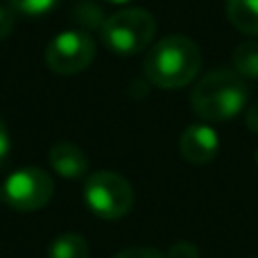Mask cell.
Listing matches in <instances>:
<instances>
[{"mask_svg": "<svg viewBox=\"0 0 258 258\" xmlns=\"http://www.w3.org/2000/svg\"><path fill=\"white\" fill-rule=\"evenodd\" d=\"M202 68V52L188 36H165L150 48L143 61V73L154 86L181 89L190 84Z\"/></svg>", "mask_w": 258, "mask_h": 258, "instance_id": "obj_1", "label": "cell"}, {"mask_svg": "<svg viewBox=\"0 0 258 258\" xmlns=\"http://www.w3.org/2000/svg\"><path fill=\"white\" fill-rule=\"evenodd\" d=\"M249 100V86L236 71L220 68L204 75L192 89V111L209 122H222L236 118Z\"/></svg>", "mask_w": 258, "mask_h": 258, "instance_id": "obj_2", "label": "cell"}, {"mask_svg": "<svg viewBox=\"0 0 258 258\" xmlns=\"http://www.w3.org/2000/svg\"><path fill=\"white\" fill-rule=\"evenodd\" d=\"M156 32L154 16L145 9H122L109 16L100 27L102 41L111 52L120 57L138 54L152 43Z\"/></svg>", "mask_w": 258, "mask_h": 258, "instance_id": "obj_3", "label": "cell"}, {"mask_svg": "<svg viewBox=\"0 0 258 258\" xmlns=\"http://www.w3.org/2000/svg\"><path fill=\"white\" fill-rule=\"evenodd\" d=\"M84 202L98 218L120 220L132 211L134 190L125 177L116 172H93L84 183Z\"/></svg>", "mask_w": 258, "mask_h": 258, "instance_id": "obj_4", "label": "cell"}, {"mask_svg": "<svg viewBox=\"0 0 258 258\" xmlns=\"http://www.w3.org/2000/svg\"><path fill=\"white\" fill-rule=\"evenodd\" d=\"M54 192L52 179L41 168H21L12 172L5 181L3 197L16 211H39L50 202Z\"/></svg>", "mask_w": 258, "mask_h": 258, "instance_id": "obj_5", "label": "cell"}, {"mask_svg": "<svg viewBox=\"0 0 258 258\" xmlns=\"http://www.w3.org/2000/svg\"><path fill=\"white\" fill-rule=\"evenodd\" d=\"M95 57V43L86 32L68 30L57 34L45 48V63L59 75H75L91 66Z\"/></svg>", "mask_w": 258, "mask_h": 258, "instance_id": "obj_6", "label": "cell"}, {"mask_svg": "<svg viewBox=\"0 0 258 258\" xmlns=\"http://www.w3.org/2000/svg\"><path fill=\"white\" fill-rule=\"evenodd\" d=\"M181 156L192 165H204L215 159L220 150V136L209 125H190L183 129L179 138Z\"/></svg>", "mask_w": 258, "mask_h": 258, "instance_id": "obj_7", "label": "cell"}, {"mask_svg": "<svg viewBox=\"0 0 258 258\" xmlns=\"http://www.w3.org/2000/svg\"><path fill=\"white\" fill-rule=\"evenodd\" d=\"M48 159H50V165L66 179H77L89 170L86 154L82 152V147L73 145V143H57V145H52Z\"/></svg>", "mask_w": 258, "mask_h": 258, "instance_id": "obj_8", "label": "cell"}, {"mask_svg": "<svg viewBox=\"0 0 258 258\" xmlns=\"http://www.w3.org/2000/svg\"><path fill=\"white\" fill-rule=\"evenodd\" d=\"M227 16L242 34L258 36V0H227Z\"/></svg>", "mask_w": 258, "mask_h": 258, "instance_id": "obj_9", "label": "cell"}, {"mask_svg": "<svg viewBox=\"0 0 258 258\" xmlns=\"http://www.w3.org/2000/svg\"><path fill=\"white\" fill-rule=\"evenodd\" d=\"M48 258H89V242L80 233H63L52 240Z\"/></svg>", "mask_w": 258, "mask_h": 258, "instance_id": "obj_10", "label": "cell"}, {"mask_svg": "<svg viewBox=\"0 0 258 258\" xmlns=\"http://www.w3.org/2000/svg\"><path fill=\"white\" fill-rule=\"evenodd\" d=\"M233 71L242 80H258V41H245L233 52Z\"/></svg>", "mask_w": 258, "mask_h": 258, "instance_id": "obj_11", "label": "cell"}, {"mask_svg": "<svg viewBox=\"0 0 258 258\" xmlns=\"http://www.w3.org/2000/svg\"><path fill=\"white\" fill-rule=\"evenodd\" d=\"M7 3L14 12L23 14V16H43V14L52 12L61 0H7Z\"/></svg>", "mask_w": 258, "mask_h": 258, "instance_id": "obj_12", "label": "cell"}, {"mask_svg": "<svg viewBox=\"0 0 258 258\" xmlns=\"http://www.w3.org/2000/svg\"><path fill=\"white\" fill-rule=\"evenodd\" d=\"M113 258H165V256L156 249H150V247H132V249L120 251Z\"/></svg>", "mask_w": 258, "mask_h": 258, "instance_id": "obj_13", "label": "cell"}, {"mask_svg": "<svg viewBox=\"0 0 258 258\" xmlns=\"http://www.w3.org/2000/svg\"><path fill=\"white\" fill-rule=\"evenodd\" d=\"M14 27V14H12V7H0V41H5L9 36Z\"/></svg>", "mask_w": 258, "mask_h": 258, "instance_id": "obj_14", "label": "cell"}, {"mask_svg": "<svg viewBox=\"0 0 258 258\" xmlns=\"http://www.w3.org/2000/svg\"><path fill=\"white\" fill-rule=\"evenodd\" d=\"M168 258H197V249L190 245V242H179L170 249Z\"/></svg>", "mask_w": 258, "mask_h": 258, "instance_id": "obj_15", "label": "cell"}, {"mask_svg": "<svg viewBox=\"0 0 258 258\" xmlns=\"http://www.w3.org/2000/svg\"><path fill=\"white\" fill-rule=\"evenodd\" d=\"M9 145H12V141H9L7 125H5V120L0 118V165L7 161V156H9Z\"/></svg>", "mask_w": 258, "mask_h": 258, "instance_id": "obj_16", "label": "cell"}, {"mask_svg": "<svg viewBox=\"0 0 258 258\" xmlns=\"http://www.w3.org/2000/svg\"><path fill=\"white\" fill-rule=\"evenodd\" d=\"M245 122H247V127H249L251 132H256V134H258V104H254V107H251L249 111H247Z\"/></svg>", "mask_w": 258, "mask_h": 258, "instance_id": "obj_17", "label": "cell"}, {"mask_svg": "<svg viewBox=\"0 0 258 258\" xmlns=\"http://www.w3.org/2000/svg\"><path fill=\"white\" fill-rule=\"evenodd\" d=\"M107 3H111V5H125V3H132V0H107Z\"/></svg>", "mask_w": 258, "mask_h": 258, "instance_id": "obj_18", "label": "cell"}, {"mask_svg": "<svg viewBox=\"0 0 258 258\" xmlns=\"http://www.w3.org/2000/svg\"><path fill=\"white\" fill-rule=\"evenodd\" d=\"M256 163H258V152H256Z\"/></svg>", "mask_w": 258, "mask_h": 258, "instance_id": "obj_19", "label": "cell"}, {"mask_svg": "<svg viewBox=\"0 0 258 258\" xmlns=\"http://www.w3.org/2000/svg\"><path fill=\"white\" fill-rule=\"evenodd\" d=\"M256 258H258V256H256Z\"/></svg>", "mask_w": 258, "mask_h": 258, "instance_id": "obj_20", "label": "cell"}]
</instances>
